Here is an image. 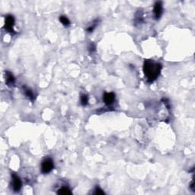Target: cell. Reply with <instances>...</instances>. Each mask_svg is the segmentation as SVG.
<instances>
[{"instance_id":"obj_1","label":"cell","mask_w":195,"mask_h":195,"mask_svg":"<svg viewBox=\"0 0 195 195\" xmlns=\"http://www.w3.org/2000/svg\"><path fill=\"white\" fill-rule=\"evenodd\" d=\"M162 70L160 63H156L152 60H145L143 64V72L148 81L153 82L157 79Z\"/></svg>"},{"instance_id":"obj_2","label":"cell","mask_w":195,"mask_h":195,"mask_svg":"<svg viewBox=\"0 0 195 195\" xmlns=\"http://www.w3.org/2000/svg\"><path fill=\"white\" fill-rule=\"evenodd\" d=\"M54 167V162L50 158H47L41 164V172L43 174H48L50 172Z\"/></svg>"},{"instance_id":"obj_3","label":"cell","mask_w":195,"mask_h":195,"mask_svg":"<svg viewBox=\"0 0 195 195\" xmlns=\"http://www.w3.org/2000/svg\"><path fill=\"white\" fill-rule=\"evenodd\" d=\"M14 25V17L11 14H8L6 17L5 19V28L8 32L10 33H14V29H13V26Z\"/></svg>"},{"instance_id":"obj_4","label":"cell","mask_w":195,"mask_h":195,"mask_svg":"<svg viewBox=\"0 0 195 195\" xmlns=\"http://www.w3.org/2000/svg\"><path fill=\"white\" fill-rule=\"evenodd\" d=\"M12 187L13 190L15 192H19V191L21 188V186H22V182L21 181L20 178L15 174H13L12 175Z\"/></svg>"},{"instance_id":"obj_5","label":"cell","mask_w":195,"mask_h":195,"mask_svg":"<svg viewBox=\"0 0 195 195\" xmlns=\"http://www.w3.org/2000/svg\"><path fill=\"white\" fill-rule=\"evenodd\" d=\"M162 11H163V7H162V2H156V4L154 5V14L156 19L160 18L162 14Z\"/></svg>"},{"instance_id":"obj_6","label":"cell","mask_w":195,"mask_h":195,"mask_svg":"<svg viewBox=\"0 0 195 195\" xmlns=\"http://www.w3.org/2000/svg\"><path fill=\"white\" fill-rule=\"evenodd\" d=\"M115 100V94L113 92L105 93L103 96V101L106 105H111Z\"/></svg>"},{"instance_id":"obj_7","label":"cell","mask_w":195,"mask_h":195,"mask_svg":"<svg viewBox=\"0 0 195 195\" xmlns=\"http://www.w3.org/2000/svg\"><path fill=\"white\" fill-rule=\"evenodd\" d=\"M58 194H72V192L70 191V189L68 187H62L61 188L59 189V191H57Z\"/></svg>"},{"instance_id":"obj_8","label":"cell","mask_w":195,"mask_h":195,"mask_svg":"<svg viewBox=\"0 0 195 195\" xmlns=\"http://www.w3.org/2000/svg\"><path fill=\"white\" fill-rule=\"evenodd\" d=\"M6 82L8 85L13 84L14 82V77L12 73L10 72H6Z\"/></svg>"},{"instance_id":"obj_9","label":"cell","mask_w":195,"mask_h":195,"mask_svg":"<svg viewBox=\"0 0 195 195\" xmlns=\"http://www.w3.org/2000/svg\"><path fill=\"white\" fill-rule=\"evenodd\" d=\"M60 21L64 25V26H70V20L68 19V18H66V16H60Z\"/></svg>"},{"instance_id":"obj_10","label":"cell","mask_w":195,"mask_h":195,"mask_svg":"<svg viewBox=\"0 0 195 195\" xmlns=\"http://www.w3.org/2000/svg\"><path fill=\"white\" fill-rule=\"evenodd\" d=\"M25 94H26V96L28 97L29 99H31V100H32V101L34 99V96L33 92H32V91L30 90V89H28V88L25 89Z\"/></svg>"},{"instance_id":"obj_11","label":"cell","mask_w":195,"mask_h":195,"mask_svg":"<svg viewBox=\"0 0 195 195\" xmlns=\"http://www.w3.org/2000/svg\"><path fill=\"white\" fill-rule=\"evenodd\" d=\"M88 96L85 95V94H82L81 96V103H82V105H86L88 104Z\"/></svg>"},{"instance_id":"obj_12","label":"cell","mask_w":195,"mask_h":195,"mask_svg":"<svg viewBox=\"0 0 195 195\" xmlns=\"http://www.w3.org/2000/svg\"><path fill=\"white\" fill-rule=\"evenodd\" d=\"M94 194H98V195L105 194V192H104V191H103L101 188H99V187H96V188H95V191H94Z\"/></svg>"}]
</instances>
